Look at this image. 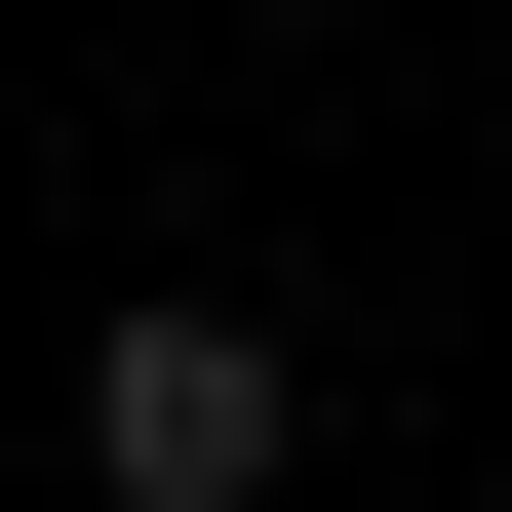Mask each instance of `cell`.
Returning <instances> with one entry per match:
<instances>
[{
  "mask_svg": "<svg viewBox=\"0 0 512 512\" xmlns=\"http://www.w3.org/2000/svg\"><path fill=\"white\" fill-rule=\"evenodd\" d=\"M79 473H119V512H276V473H316V355H276V316H197V276H158V316L79 355Z\"/></svg>",
  "mask_w": 512,
  "mask_h": 512,
  "instance_id": "obj_1",
  "label": "cell"
}]
</instances>
